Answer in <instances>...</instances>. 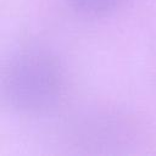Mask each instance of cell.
Here are the masks:
<instances>
[{
    "label": "cell",
    "instance_id": "cell-1",
    "mask_svg": "<svg viewBox=\"0 0 156 156\" xmlns=\"http://www.w3.org/2000/svg\"><path fill=\"white\" fill-rule=\"evenodd\" d=\"M63 89L58 62L49 52L30 49L18 52L4 76L7 101L23 112H43L52 107Z\"/></svg>",
    "mask_w": 156,
    "mask_h": 156
},
{
    "label": "cell",
    "instance_id": "cell-2",
    "mask_svg": "<svg viewBox=\"0 0 156 156\" xmlns=\"http://www.w3.org/2000/svg\"><path fill=\"white\" fill-rule=\"evenodd\" d=\"M123 2L124 0H69V4L76 11L90 17L107 15Z\"/></svg>",
    "mask_w": 156,
    "mask_h": 156
}]
</instances>
